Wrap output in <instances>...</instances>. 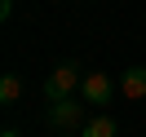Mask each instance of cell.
Returning a JSON list of instances; mask_svg holds the SVG:
<instances>
[{"mask_svg": "<svg viewBox=\"0 0 146 137\" xmlns=\"http://www.w3.org/2000/svg\"><path fill=\"white\" fill-rule=\"evenodd\" d=\"M13 13V0H0V18H9Z\"/></svg>", "mask_w": 146, "mask_h": 137, "instance_id": "7", "label": "cell"}, {"mask_svg": "<svg viewBox=\"0 0 146 137\" xmlns=\"http://www.w3.org/2000/svg\"><path fill=\"white\" fill-rule=\"evenodd\" d=\"M111 93H115V84H111L102 71H89V75L80 80V102H84V106H106Z\"/></svg>", "mask_w": 146, "mask_h": 137, "instance_id": "3", "label": "cell"}, {"mask_svg": "<svg viewBox=\"0 0 146 137\" xmlns=\"http://www.w3.org/2000/svg\"><path fill=\"white\" fill-rule=\"evenodd\" d=\"M58 137H71V133H58Z\"/></svg>", "mask_w": 146, "mask_h": 137, "instance_id": "9", "label": "cell"}, {"mask_svg": "<svg viewBox=\"0 0 146 137\" xmlns=\"http://www.w3.org/2000/svg\"><path fill=\"white\" fill-rule=\"evenodd\" d=\"M18 93H22L18 75H5V80H0V102H5V106H13V102H18Z\"/></svg>", "mask_w": 146, "mask_h": 137, "instance_id": "6", "label": "cell"}, {"mask_svg": "<svg viewBox=\"0 0 146 137\" xmlns=\"http://www.w3.org/2000/svg\"><path fill=\"white\" fill-rule=\"evenodd\" d=\"M119 93H124L128 102H142L146 97V66H128V71L119 75Z\"/></svg>", "mask_w": 146, "mask_h": 137, "instance_id": "4", "label": "cell"}, {"mask_svg": "<svg viewBox=\"0 0 146 137\" xmlns=\"http://www.w3.org/2000/svg\"><path fill=\"white\" fill-rule=\"evenodd\" d=\"M80 80H84L80 66H75V62H62V66H53V71L44 75V84H40V89H44L49 102H62V97H71V93L80 89Z\"/></svg>", "mask_w": 146, "mask_h": 137, "instance_id": "1", "label": "cell"}, {"mask_svg": "<svg viewBox=\"0 0 146 137\" xmlns=\"http://www.w3.org/2000/svg\"><path fill=\"white\" fill-rule=\"evenodd\" d=\"M80 137H119V124H115L111 115H102V111H98V115H89V119H84Z\"/></svg>", "mask_w": 146, "mask_h": 137, "instance_id": "5", "label": "cell"}, {"mask_svg": "<svg viewBox=\"0 0 146 137\" xmlns=\"http://www.w3.org/2000/svg\"><path fill=\"white\" fill-rule=\"evenodd\" d=\"M0 137H18V128H0Z\"/></svg>", "mask_w": 146, "mask_h": 137, "instance_id": "8", "label": "cell"}, {"mask_svg": "<svg viewBox=\"0 0 146 137\" xmlns=\"http://www.w3.org/2000/svg\"><path fill=\"white\" fill-rule=\"evenodd\" d=\"M84 102H75V97H62V102H49V111H44V124L49 128H58V133H71V128H84Z\"/></svg>", "mask_w": 146, "mask_h": 137, "instance_id": "2", "label": "cell"}]
</instances>
